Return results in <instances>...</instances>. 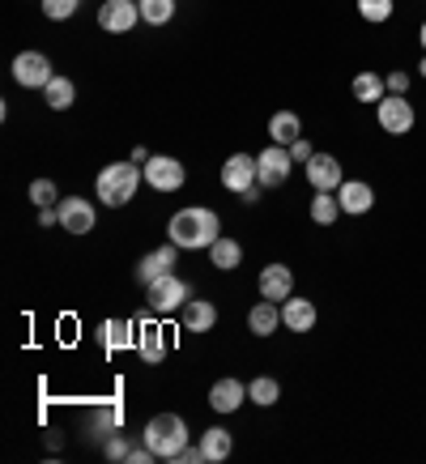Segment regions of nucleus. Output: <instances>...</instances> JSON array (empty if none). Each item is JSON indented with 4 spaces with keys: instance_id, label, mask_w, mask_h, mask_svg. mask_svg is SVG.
<instances>
[{
    "instance_id": "nucleus-1",
    "label": "nucleus",
    "mask_w": 426,
    "mask_h": 464,
    "mask_svg": "<svg viewBox=\"0 0 426 464\" xmlns=\"http://www.w3.org/2000/svg\"><path fill=\"white\" fill-rule=\"evenodd\" d=\"M167 239L175 243V247H184V252H197V247H213V243L222 239V222H218V213L205 209V205H188V209L170 213Z\"/></svg>"
},
{
    "instance_id": "nucleus-2",
    "label": "nucleus",
    "mask_w": 426,
    "mask_h": 464,
    "mask_svg": "<svg viewBox=\"0 0 426 464\" xmlns=\"http://www.w3.org/2000/svg\"><path fill=\"white\" fill-rule=\"evenodd\" d=\"M141 179H145V170L137 167V162H111V167L99 170V183H94V192H99L102 205L120 209V205H128V200L137 197Z\"/></svg>"
},
{
    "instance_id": "nucleus-3",
    "label": "nucleus",
    "mask_w": 426,
    "mask_h": 464,
    "mask_svg": "<svg viewBox=\"0 0 426 464\" xmlns=\"http://www.w3.org/2000/svg\"><path fill=\"white\" fill-rule=\"evenodd\" d=\"M141 443H150V448H154L158 460H175V456L188 448L184 418H175V413H158V418H150V422H145Z\"/></svg>"
},
{
    "instance_id": "nucleus-4",
    "label": "nucleus",
    "mask_w": 426,
    "mask_h": 464,
    "mask_svg": "<svg viewBox=\"0 0 426 464\" xmlns=\"http://www.w3.org/2000/svg\"><path fill=\"white\" fill-rule=\"evenodd\" d=\"M145 298H150V311H158V315H170V311H184L188 303H192V290H188L184 277L167 273V277H158V282L145 285Z\"/></svg>"
},
{
    "instance_id": "nucleus-5",
    "label": "nucleus",
    "mask_w": 426,
    "mask_h": 464,
    "mask_svg": "<svg viewBox=\"0 0 426 464\" xmlns=\"http://www.w3.org/2000/svg\"><path fill=\"white\" fill-rule=\"evenodd\" d=\"M375 120H380V128L388 137H405L418 115H413V102L405 99V94H383V99L375 102Z\"/></svg>"
},
{
    "instance_id": "nucleus-6",
    "label": "nucleus",
    "mask_w": 426,
    "mask_h": 464,
    "mask_svg": "<svg viewBox=\"0 0 426 464\" xmlns=\"http://www.w3.org/2000/svg\"><path fill=\"white\" fill-rule=\"evenodd\" d=\"M141 170H145V183H150L154 192H179L188 179L184 162H179V158H162V154H154Z\"/></svg>"
},
{
    "instance_id": "nucleus-7",
    "label": "nucleus",
    "mask_w": 426,
    "mask_h": 464,
    "mask_svg": "<svg viewBox=\"0 0 426 464\" xmlns=\"http://www.w3.org/2000/svg\"><path fill=\"white\" fill-rule=\"evenodd\" d=\"M52 77H56V72H52V60L43 56V52H22V56L14 60V82L26 85V90H43Z\"/></svg>"
},
{
    "instance_id": "nucleus-8",
    "label": "nucleus",
    "mask_w": 426,
    "mask_h": 464,
    "mask_svg": "<svg viewBox=\"0 0 426 464\" xmlns=\"http://www.w3.org/2000/svg\"><path fill=\"white\" fill-rule=\"evenodd\" d=\"M141 22V9H137V0H107L99 9V26L107 34H132V26Z\"/></svg>"
},
{
    "instance_id": "nucleus-9",
    "label": "nucleus",
    "mask_w": 426,
    "mask_h": 464,
    "mask_svg": "<svg viewBox=\"0 0 426 464\" xmlns=\"http://www.w3.org/2000/svg\"><path fill=\"white\" fill-rule=\"evenodd\" d=\"M256 167H260V188H282L290 179V167H295V158L286 145H269L265 154L256 158Z\"/></svg>"
},
{
    "instance_id": "nucleus-10",
    "label": "nucleus",
    "mask_w": 426,
    "mask_h": 464,
    "mask_svg": "<svg viewBox=\"0 0 426 464\" xmlns=\"http://www.w3.org/2000/svg\"><path fill=\"white\" fill-rule=\"evenodd\" d=\"M179 252H184V247H175V243H162V247H154V252H145L141 265H137V282L150 285V282H158V277L175 273V260H179Z\"/></svg>"
},
{
    "instance_id": "nucleus-11",
    "label": "nucleus",
    "mask_w": 426,
    "mask_h": 464,
    "mask_svg": "<svg viewBox=\"0 0 426 464\" xmlns=\"http://www.w3.org/2000/svg\"><path fill=\"white\" fill-rule=\"evenodd\" d=\"M260 183V167H256L252 154H230L227 167H222V188L227 192H247Z\"/></svg>"
},
{
    "instance_id": "nucleus-12",
    "label": "nucleus",
    "mask_w": 426,
    "mask_h": 464,
    "mask_svg": "<svg viewBox=\"0 0 426 464\" xmlns=\"http://www.w3.org/2000/svg\"><path fill=\"white\" fill-rule=\"evenodd\" d=\"M94 222H99V213H94V205H90L85 197L60 200V226H64L69 235H90Z\"/></svg>"
},
{
    "instance_id": "nucleus-13",
    "label": "nucleus",
    "mask_w": 426,
    "mask_h": 464,
    "mask_svg": "<svg viewBox=\"0 0 426 464\" xmlns=\"http://www.w3.org/2000/svg\"><path fill=\"white\" fill-rule=\"evenodd\" d=\"M303 170H307V183H312L315 192H337L341 183H345V175H341V162L333 154H315Z\"/></svg>"
},
{
    "instance_id": "nucleus-14",
    "label": "nucleus",
    "mask_w": 426,
    "mask_h": 464,
    "mask_svg": "<svg viewBox=\"0 0 426 464\" xmlns=\"http://www.w3.org/2000/svg\"><path fill=\"white\" fill-rule=\"evenodd\" d=\"M290 295H295V273H290V265H265L260 268V298L286 303Z\"/></svg>"
},
{
    "instance_id": "nucleus-15",
    "label": "nucleus",
    "mask_w": 426,
    "mask_h": 464,
    "mask_svg": "<svg viewBox=\"0 0 426 464\" xmlns=\"http://www.w3.org/2000/svg\"><path fill=\"white\" fill-rule=\"evenodd\" d=\"M337 205H341V213L363 218V213H371V205H375V192H371L367 179H345L337 188Z\"/></svg>"
},
{
    "instance_id": "nucleus-16",
    "label": "nucleus",
    "mask_w": 426,
    "mask_h": 464,
    "mask_svg": "<svg viewBox=\"0 0 426 464\" xmlns=\"http://www.w3.org/2000/svg\"><path fill=\"white\" fill-rule=\"evenodd\" d=\"M243 401H247V388H243L235 375H227V380H218L209 388V409L213 413H235Z\"/></svg>"
},
{
    "instance_id": "nucleus-17",
    "label": "nucleus",
    "mask_w": 426,
    "mask_h": 464,
    "mask_svg": "<svg viewBox=\"0 0 426 464\" xmlns=\"http://www.w3.org/2000/svg\"><path fill=\"white\" fill-rule=\"evenodd\" d=\"M282 324L290 328V333H312V328H315V303H312V298L290 295L282 303Z\"/></svg>"
},
{
    "instance_id": "nucleus-18",
    "label": "nucleus",
    "mask_w": 426,
    "mask_h": 464,
    "mask_svg": "<svg viewBox=\"0 0 426 464\" xmlns=\"http://www.w3.org/2000/svg\"><path fill=\"white\" fill-rule=\"evenodd\" d=\"M269 137H273V145H290L303 137V120H298V111H273V120H269Z\"/></svg>"
},
{
    "instance_id": "nucleus-19",
    "label": "nucleus",
    "mask_w": 426,
    "mask_h": 464,
    "mask_svg": "<svg viewBox=\"0 0 426 464\" xmlns=\"http://www.w3.org/2000/svg\"><path fill=\"white\" fill-rule=\"evenodd\" d=\"M137 333H141V341H137V350H141V358H145L150 366H158L162 358H167V337H162V328H158L154 320H145L141 328H137Z\"/></svg>"
},
{
    "instance_id": "nucleus-20",
    "label": "nucleus",
    "mask_w": 426,
    "mask_h": 464,
    "mask_svg": "<svg viewBox=\"0 0 426 464\" xmlns=\"http://www.w3.org/2000/svg\"><path fill=\"white\" fill-rule=\"evenodd\" d=\"M277 324H282V307H277V303H269V298H260V303L247 311V328H252L256 337H269Z\"/></svg>"
},
{
    "instance_id": "nucleus-21",
    "label": "nucleus",
    "mask_w": 426,
    "mask_h": 464,
    "mask_svg": "<svg viewBox=\"0 0 426 464\" xmlns=\"http://www.w3.org/2000/svg\"><path fill=\"white\" fill-rule=\"evenodd\" d=\"M213 324H218V307H213V303L192 298V303L184 307V328H188V333H209Z\"/></svg>"
},
{
    "instance_id": "nucleus-22",
    "label": "nucleus",
    "mask_w": 426,
    "mask_h": 464,
    "mask_svg": "<svg viewBox=\"0 0 426 464\" xmlns=\"http://www.w3.org/2000/svg\"><path fill=\"white\" fill-rule=\"evenodd\" d=\"M99 337L107 341V350H128V345L141 337V333H137V324H132V320H107L99 328Z\"/></svg>"
},
{
    "instance_id": "nucleus-23",
    "label": "nucleus",
    "mask_w": 426,
    "mask_h": 464,
    "mask_svg": "<svg viewBox=\"0 0 426 464\" xmlns=\"http://www.w3.org/2000/svg\"><path fill=\"white\" fill-rule=\"evenodd\" d=\"M43 99H47L52 111H69L73 99H77V85H73L69 77H52V82L43 85Z\"/></svg>"
},
{
    "instance_id": "nucleus-24",
    "label": "nucleus",
    "mask_w": 426,
    "mask_h": 464,
    "mask_svg": "<svg viewBox=\"0 0 426 464\" xmlns=\"http://www.w3.org/2000/svg\"><path fill=\"white\" fill-rule=\"evenodd\" d=\"M209 260H213V268H218V273H235V268L243 265V247L235 239H218L209 247Z\"/></svg>"
},
{
    "instance_id": "nucleus-25",
    "label": "nucleus",
    "mask_w": 426,
    "mask_h": 464,
    "mask_svg": "<svg viewBox=\"0 0 426 464\" xmlns=\"http://www.w3.org/2000/svg\"><path fill=\"white\" fill-rule=\"evenodd\" d=\"M230 448H235V439H230V430H222V426H209V430L200 435V451H205V460H227Z\"/></svg>"
},
{
    "instance_id": "nucleus-26",
    "label": "nucleus",
    "mask_w": 426,
    "mask_h": 464,
    "mask_svg": "<svg viewBox=\"0 0 426 464\" xmlns=\"http://www.w3.org/2000/svg\"><path fill=\"white\" fill-rule=\"evenodd\" d=\"M350 90H354V99H358V102H380L383 94H388V85H383V77H375L371 69H367V72H358Z\"/></svg>"
},
{
    "instance_id": "nucleus-27",
    "label": "nucleus",
    "mask_w": 426,
    "mask_h": 464,
    "mask_svg": "<svg viewBox=\"0 0 426 464\" xmlns=\"http://www.w3.org/2000/svg\"><path fill=\"white\" fill-rule=\"evenodd\" d=\"M247 396H252L260 409H269V405H277V396H282V383L273 380V375H256V380L247 383Z\"/></svg>"
},
{
    "instance_id": "nucleus-28",
    "label": "nucleus",
    "mask_w": 426,
    "mask_h": 464,
    "mask_svg": "<svg viewBox=\"0 0 426 464\" xmlns=\"http://www.w3.org/2000/svg\"><path fill=\"white\" fill-rule=\"evenodd\" d=\"M137 9H141V22L167 26L170 17H175V0H137Z\"/></svg>"
},
{
    "instance_id": "nucleus-29",
    "label": "nucleus",
    "mask_w": 426,
    "mask_h": 464,
    "mask_svg": "<svg viewBox=\"0 0 426 464\" xmlns=\"http://www.w3.org/2000/svg\"><path fill=\"white\" fill-rule=\"evenodd\" d=\"M337 218H341L337 197H333V192H315V200H312V222L315 226H333Z\"/></svg>"
},
{
    "instance_id": "nucleus-30",
    "label": "nucleus",
    "mask_w": 426,
    "mask_h": 464,
    "mask_svg": "<svg viewBox=\"0 0 426 464\" xmlns=\"http://www.w3.org/2000/svg\"><path fill=\"white\" fill-rule=\"evenodd\" d=\"M358 14L367 17L371 26H380V22L392 17V0H358Z\"/></svg>"
},
{
    "instance_id": "nucleus-31",
    "label": "nucleus",
    "mask_w": 426,
    "mask_h": 464,
    "mask_svg": "<svg viewBox=\"0 0 426 464\" xmlns=\"http://www.w3.org/2000/svg\"><path fill=\"white\" fill-rule=\"evenodd\" d=\"M30 205L52 209V205H56V183H52V179H34V183H30Z\"/></svg>"
},
{
    "instance_id": "nucleus-32",
    "label": "nucleus",
    "mask_w": 426,
    "mask_h": 464,
    "mask_svg": "<svg viewBox=\"0 0 426 464\" xmlns=\"http://www.w3.org/2000/svg\"><path fill=\"white\" fill-rule=\"evenodd\" d=\"M77 5H82V0H43V17H52V22H64V17L77 14Z\"/></svg>"
},
{
    "instance_id": "nucleus-33",
    "label": "nucleus",
    "mask_w": 426,
    "mask_h": 464,
    "mask_svg": "<svg viewBox=\"0 0 426 464\" xmlns=\"http://www.w3.org/2000/svg\"><path fill=\"white\" fill-rule=\"evenodd\" d=\"M383 85H388V94H410V72H388L383 77Z\"/></svg>"
},
{
    "instance_id": "nucleus-34",
    "label": "nucleus",
    "mask_w": 426,
    "mask_h": 464,
    "mask_svg": "<svg viewBox=\"0 0 426 464\" xmlns=\"http://www.w3.org/2000/svg\"><path fill=\"white\" fill-rule=\"evenodd\" d=\"M290 158H295V162H303V167L312 162V158H315V150H312V145H307V137H298V141L290 145Z\"/></svg>"
},
{
    "instance_id": "nucleus-35",
    "label": "nucleus",
    "mask_w": 426,
    "mask_h": 464,
    "mask_svg": "<svg viewBox=\"0 0 426 464\" xmlns=\"http://www.w3.org/2000/svg\"><path fill=\"white\" fill-rule=\"evenodd\" d=\"M128 451L132 448H128L124 439H107V460H128Z\"/></svg>"
},
{
    "instance_id": "nucleus-36",
    "label": "nucleus",
    "mask_w": 426,
    "mask_h": 464,
    "mask_svg": "<svg viewBox=\"0 0 426 464\" xmlns=\"http://www.w3.org/2000/svg\"><path fill=\"white\" fill-rule=\"evenodd\" d=\"M200 460H205V451L200 448H184L179 456H175V464H200Z\"/></svg>"
},
{
    "instance_id": "nucleus-37",
    "label": "nucleus",
    "mask_w": 426,
    "mask_h": 464,
    "mask_svg": "<svg viewBox=\"0 0 426 464\" xmlns=\"http://www.w3.org/2000/svg\"><path fill=\"white\" fill-rule=\"evenodd\" d=\"M39 222L43 226H56L60 222V209H56V205H52V209H39Z\"/></svg>"
},
{
    "instance_id": "nucleus-38",
    "label": "nucleus",
    "mask_w": 426,
    "mask_h": 464,
    "mask_svg": "<svg viewBox=\"0 0 426 464\" xmlns=\"http://www.w3.org/2000/svg\"><path fill=\"white\" fill-rule=\"evenodd\" d=\"M418 39H422V52H426V22H422V30H418Z\"/></svg>"
},
{
    "instance_id": "nucleus-39",
    "label": "nucleus",
    "mask_w": 426,
    "mask_h": 464,
    "mask_svg": "<svg viewBox=\"0 0 426 464\" xmlns=\"http://www.w3.org/2000/svg\"><path fill=\"white\" fill-rule=\"evenodd\" d=\"M418 69H422V77H426V56H422V64H418Z\"/></svg>"
}]
</instances>
